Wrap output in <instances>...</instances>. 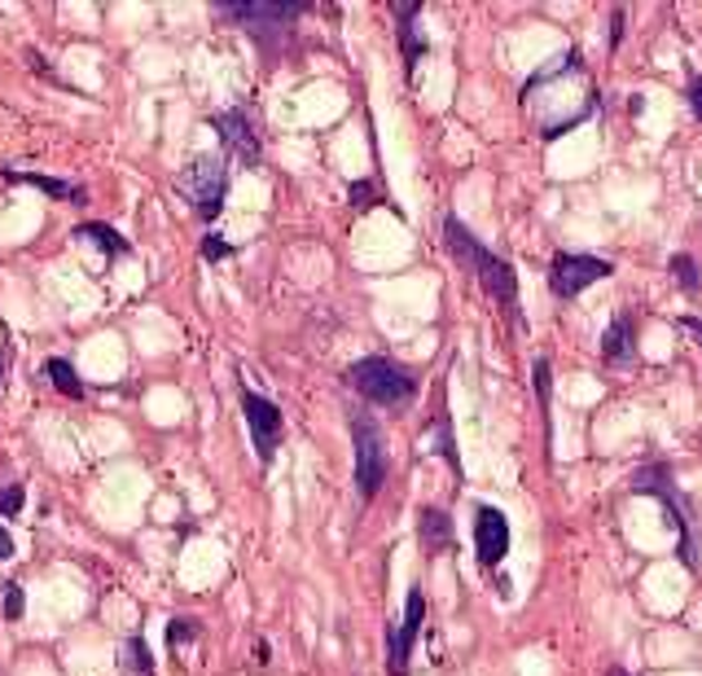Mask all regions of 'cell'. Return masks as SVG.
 Here are the masks:
<instances>
[{"label":"cell","instance_id":"obj_3","mask_svg":"<svg viewBox=\"0 0 702 676\" xmlns=\"http://www.w3.org/2000/svg\"><path fill=\"white\" fill-rule=\"evenodd\" d=\"M633 492L637 497H655L663 510H668V527L677 532L681 541V563L690 571H699V558H694V514H690V501L681 497L677 479H672V466L668 461H655V466H641L633 475Z\"/></svg>","mask_w":702,"mask_h":676},{"label":"cell","instance_id":"obj_16","mask_svg":"<svg viewBox=\"0 0 702 676\" xmlns=\"http://www.w3.org/2000/svg\"><path fill=\"white\" fill-rule=\"evenodd\" d=\"M79 238H92V247L101 251V255H110V260H119V255H132V242L123 238V233H114L110 225H97V220H84L79 229H75Z\"/></svg>","mask_w":702,"mask_h":676},{"label":"cell","instance_id":"obj_1","mask_svg":"<svg viewBox=\"0 0 702 676\" xmlns=\"http://www.w3.org/2000/svg\"><path fill=\"white\" fill-rule=\"evenodd\" d=\"M443 242H448V251H452V260L461 264V269H470L474 277H479V286H483V295L514 321V330H523V317H518V273H514V264L509 260H501L496 251H487L457 216H448L443 220Z\"/></svg>","mask_w":702,"mask_h":676},{"label":"cell","instance_id":"obj_30","mask_svg":"<svg viewBox=\"0 0 702 676\" xmlns=\"http://www.w3.org/2000/svg\"><path fill=\"white\" fill-rule=\"evenodd\" d=\"M606 676H628V673H624V668H611V673H606Z\"/></svg>","mask_w":702,"mask_h":676},{"label":"cell","instance_id":"obj_24","mask_svg":"<svg viewBox=\"0 0 702 676\" xmlns=\"http://www.w3.org/2000/svg\"><path fill=\"white\" fill-rule=\"evenodd\" d=\"M690 110H694V119L702 123V75L699 70H690Z\"/></svg>","mask_w":702,"mask_h":676},{"label":"cell","instance_id":"obj_15","mask_svg":"<svg viewBox=\"0 0 702 676\" xmlns=\"http://www.w3.org/2000/svg\"><path fill=\"white\" fill-rule=\"evenodd\" d=\"M417 541L421 549H448L452 545V519L443 510H421V523H417Z\"/></svg>","mask_w":702,"mask_h":676},{"label":"cell","instance_id":"obj_5","mask_svg":"<svg viewBox=\"0 0 702 676\" xmlns=\"http://www.w3.org/2000/svg\"><path fill=\"white\" fill-rule=\"evenodd\" d=\"M176 189L189 198V207L202 216V220H216L224 211V198H229V163L220 154H198L180 176H176Z\"/></svg>","mask_w":702,"mask_h":676},{"label":"cell","instance_id":"obj_21","mask_svg":"<svg viewBox=\"0 0 702 676\" xmlns=\"http://www.w3.org/2000/svg\"><path fill=\"white\" fill-rule=\"evenodd\" d=\"M233 255V242L229 238H220V233H207L202 238V260L207 264H220V260H229Z\"/></svg>","mask_w":702,"mask_h":676},{"label":"cell","instance_id":"obj_13","mask_svg":"<svg viewBox=\"0 0 702 676\" xmlns=\"http://www.w3.org/2000/svg\"><path fill=\"white\" fill-rule=\"evenodd\" d=\"M391 9H395V22H399L395 31H399V48H404V70L413 75V70H417V57L430 48L426 40H417V26H413L417 13H421V4H417V0H404V4H391Z\"/></svg>","mask_w":702,"mask_h":676},{"label":"cell","instance_id":"obj_23","mask_svg":"<svg viewBox=\"0 0 702 676\" xmlns=\"http://www.w3.org/2000/svg\"><path fill=\"white\" fill-rule=\"evenodd\" d=\"M4 620H22V585H4Z\"/></svg>","mask_w":702,"mask_h":676},{"label":"cell","instance_id":"obj_17","mask_svg":"<svg viewBox=\"0 0 702 676\" xmlns=\"http://www.w3.org/2000/svg\"><path fill=\"white\" fill-rule=\"evenodd\" d=\"M119 668L132 676H154V655H150L145 637H128V642L119 646Z\"/></svg>","mask_w":702,"mask_h":676},{"label":"cell","instance_id":"obj_8","mask_svg":"<svg viewBox=\"0 0 702 676\" xmlns=\"http://www.w3.org/2000/svg\"><path fill=\"white\" fill-rule=\"evenodd\" d=\"M242 417H246V430H251V444L260 453V466H273L277 457V444L286 439V417L273 400L255 395V391H242Z\"/></svg>","mask_w":702,"mask_h":676},{"label":"cell","instance_id":"obj_25","mask_svg":"<svg viewBox=\"0 0 702 676\" xmlns=\"http://www.w3.org/2000/svg\"><path fill=\"white\" fill-rule=\"evenodd\" d=\"M351 203L364 211V207L373 203V185H369V181H355V185H351Z\"/></svg>","mask_w":702,"mask_h":676},{"label":"cell","instance_id":"obj_19","mask_svg":"<svg viewBox=\"0 0 702 676\" xmlns=\"http://www.w3.org/2000/svg\"><path fill=\"white\" fill-rule=\"evenodd\" d=\"M48 378H53V386H57L62 395H70V400H84V382H79V373H75V364H70V360L53 356V360H48Z\"/></svg>","mask_w":702,"mask_h":676},{"label":"cell","instance_id":"obj_14","mask_svg":"<svg viewBox=\"0 0 702 676\" xmlns=\"http://www.w3.org/2000/svg\"><path fill=\"white\" fill-rule=\"evenodd\" d=\"M13 185H35L40 194L57 198V203H84L88 194L75 185V181H57V176H44V172H4Z\"/></svg>","mask_w":702,"mask_h":676},{"label":"cell","instance_id":"obj_20","mask_svg":"<svg viewBox=\"0 0 702 676\" xmlns=\"http://www.w3.org/2000/svg\"><path fill=\"white\" fill-rule=\"evenodd\" d=\"M198 629H202L198 620H185V615H180V620H172V624H167V646H172V651H180V646L198 642Z\"/></svg>","mask_w":702,"mask_h":676},{"label":"cell","instance_id":"obj_2","mask_svg":"<svg viewBox=\"0 0 702 676\" xmlns=\"http://www.w3.org/2000/svg\"><path fill=\"white\" fill-rule=\"evenodd\" d=\"M348 382L369 400V404H382V408H408L421 391L417 373L404 369L399 360L391 356H364L348 369Z\"/></svg>","mask_w":702,"mask_h":676},{"label":"cell","instance_id":"obj_9","mask_svg":"<svg viewBox=\"0 0 702 676\" xmlns=\"http://www.w3.org/2000/svg\"><path fill=\"white\" fill-rule=\"evenodd\" d=\"M224 18L242 22L255 40H264L268 31H286L308 4H290V0H246V4H216Z\"/></svg>","mask_w":702,"mask_h":676},{"label":"cell","instance_id":"obj_11","mask_svg":"<svg viewBox=\"0 0 702 676\" xmlns=\"http://www.w3.org/2000/svg\"><path fill=\"white\" fill-rule=\"evenodd\" d=\"M474 549L483 567H501V558L509 554V519L496 505L474 510Z\"/></svg>","mask_w":702,"mask_h":676},{"label":"cell","instance_id":"obj_28","mask_svg":"<svg viewBox=\"0 0 702 676\" xmlns=\"http://www.w3.org/2000/svg\"><path fill=\"white\" fill-rule=\"evenodd\" d=\"M681 326H685L690 335L699 338V347H702V321H699V317H681Z\"/></svg>","mask_w":702,"mask_h":676},{"label":"cell","instance_id":"obj_12","mask_svg":"<svg viewBox=\"0 0 702 676\" xmlns=\"http://www.w3.org/2000/svg\"><path fill=\"white\" fill-rule=\"evenodd\" d=\"M602 360L615 364V369H624V364L637 360V317H633L628 308L606 326V335H602Z\"/></svg>","mask_w":702,"mask_h":676},{"label":"cell","instance_id":"obj_26","mask_svg":"<svg viewBox=\"0 0 702 676\" xmlns=\"http://www.w3.org/2000/svg\"><path fill=\"white\" fill-rule=\"evenodd\" d=\"M619 40H624V9H615L611 18V48H619Z\"/></svg>","mask_w":702,"mask_h":676},{"label":"cell","instance_id":"obj_4","mask_svg":"<svg viewBox=\"0 0 702 676\" xmlns=\"http://www.w3.org/2000/svg\"><path fill=\"white\" fill-rule=\"evenodd\" d=\"M351 448H355V492L369 505L391 475V448L382 426L373 417H351Z\"/></svg>","mask_w":702,"mask_h":676},{"label":"cell","instance_id":"obj_29","mask_svg":"<svg viewBox=\"0 0 702 676\" xmlns=\"http://www.w3.org/2000/svg\"><path fill=\"white\" fill-rule=\"evenodd\" d=\"M4 360H9V356H4V351H0V378H4Z\"/></svg>","mask_w":702,"mask_h":676},{"label":"cell","instance_id":"obj_22","mask_svg":"<svg viewBox=\"0 0 702 676\" xmlns=\"http://www.w3.org/2000/svg\"><path fill=\"white\" fill-rule=\"evenodd\" d=\"M22 505H26V488H22V483H9V488H0V514H4V519L22 514Z\"/></svg>","mask_w":702,"mask_h":676},{"label":"cell","instance_id":"obj_6","mask_svg":"<svg viewBox=\"0 0 702 676\" xmlns=\"http://www.w3.org/2000/svg\"><path fill=\"white\" fill-rule=\"evenodd\" d=\"M602 277H615V264L602 260V255H575V251H558L553 264H549V291L553 299L571 304L580 299L589 286H597Z\"/></svg>","mask_w":702,"mask_h":676},{"label":"cell","instance_id":"obj_10","mask_svg":"<svg viewBox=\"0 0 702 676\" xmlns=\"http://www.w3.org/2000/svg\"><path fill=\"white\" fill-rule=\"evenodd\" d=\"M421 624H426V598H421V589H408L404 620H399V629H391V642H386V673L391 676L408 673V655H413V642H417Z\"/></svg>","mask_w":702,"mask_h":676},{"label":"cell","instance_id":"obj_18","mask_svg":"<svg viewBox=\"0 0 702 676\" xmlns=\"http://www.w3.org/2000/svg\"><path fill=\"white\" fill-rule=\"evenodd\" d=\"M668 273H672V282L694 299V295H702V269L694 255H672V264H668Z\"/></svg>","mask_w":702,"mask_h":676},{"label":"cell","instance_id":"obj_7","mask_svg":"<svg viewBox=\"0 0 702 676\" xmlns=\"http://www.w3.org/2000/svg\"><path fill=\"white\" fill-rule=\"evenodd\" d=\"M211 128L220 132V145L229 150L233 163L255 167V163L264 159V137H260V123H255V115H251L246 106L224 110V115H211Z\"/></svg>","mask_w":702,"mask_h":676},{"label":"cell","instance_id":"obj_27","mask_svg":"<svg viewBox=\"0 0 702 676\" xmlns=\"http://www.w3.org/2000/svg\"><path fill=\"white\" fill-rule=\"evenodd\" d=\"M4 558H13V536L0 527V563H4Z\"/></svg>","mask_w":702,"mask_h":676}]
</instances>
